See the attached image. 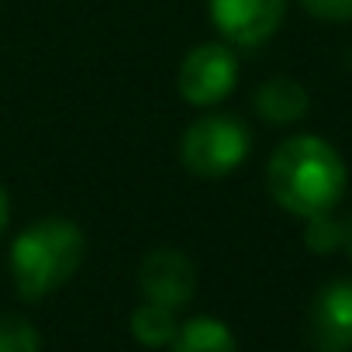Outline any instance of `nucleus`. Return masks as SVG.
I'll list each match as a JSON object with an SVG mask.
<instances>
[{
    "instance_id": "9b49d317",
    "label": "nucleus",
    "mask_w": 352,
    "mask_h": 352,
    "mask_svg": "<svg viewBox=\"0 0 352 352\" xmlns=\"http://www.w3.org/2000/svg\"><path fill=\"white\" fill-rule=\"evenodd\" d=\"M304 245L314 256H331L335 249H342V221L331 211L304 218Z\"/></svg>"
},
{
    "instance_id": "39448f33",
    "label": "nucleus",
    "mask_w": 352,
    "mask_h": 352,
    "mask_svg": "<svg viewBox=\"0 0 352 352\" xmlns=\"http://www.w3.org/2000/svg\"><path fill=\"white\" fill-rule=\"evenodd\" d=\"M208 14L225 45L259 49L280 32L287 0H208Z\"/></svg>"
},
{
    "instance_id": "0eeeda50",
    "label": "nucleus",
    "mask_w": 352,
    "mask_h": 352,
    "mask_svg": "<svg viewBox=\"0 0 352 352\" xmlns=\"http://www.w3.org/2000/svg\"><path fill=\"white\" fill-rule=\"evenodd\" d=\"M307 338L314 352H352V280H331L314 294Z\"/></svg>"
},
{
    "instance_id": "20e7f679",
    "label": "nucleus",
    "mask_w": 352,
    "mask_h": 352,
    "mask_svg": "<svg viewBox=\"0 0 352 352\" xmlns=\"http://www.w3.org/2000/svg\"><path fill=\"white\" fill-rule=\"evenodd\" d=\"M239 83V56L225 42H204L190 49L176 73V90L194 107L221 104Z\"/></svg>"
},
{
    "instance_id": "ddd939ff",
    "label": "nucleus",
    "mask_w": 352,
    "mask_h": 352,
    "mask_svg": "<svg viewBox=\"0 0 352 352\" xmlns=\"http://www.w3.org/2000/svg\"><path fill=\"white\" fill-rule=\"evenodd\" d=\"M300 8L328 25H345L352 21V0H300Z\"/></svg>"
},
{
    "instance_id": "423d86ee",
    "label": "nucleus",
    "mask_w": 352,
    "mask_h": 352,
    "mask_svg": "<svg viewBox=\"0 0 352 352\" xmlns=\"http://www.w3.org/2000/svg\"><path fill=\"white\" fill-rule=\"evenodd\" d=\"M138 287L145 300L152 304H162L169 311L187 307L197 290V273H194L190 256H184L180 249H169V245L152 249L138 266Z\"/></svg>"
},
{
    "instance_id": "4468645a",
    "label": "nucleus",
    "mask_w": 352,
    "mask_h": 352,
    "mask_svg": "<svg viewBox=\"0 0 352 352\" xmlns=\"http://www.w3.org/2000/svg\"><path fill=\"white\" fill-rule=\"evenodd\" d=\"M342 252L352 259V214L342 218Z\"/></svg>"
},
{
    "instance_id": "f8f14e48",
    "label": "nucleus",
    "mask_w": 352,
    "mask_h": 352,
    "mask_svg": "<svg viewBox=\"0 0 352 352\" xmlns=\"http://www.w3.org/2000/svg\"><path fill=\"white\" fill-rule=\"evenodd\" d=\"M0 352H42V335L18 314H0Z\"/></svg>"
},
{
    "instance_id": "f257e3e1",
    "label": "nucleus",
    "mask_w": 352,
    "mask_h": 352,
    "mask_svg": "<svg viewBox=\"0 0 352 352\" xmlns=\"http://www.w3.org/2000/svg\"><path fill=\"white\" fill-rule=\"evenodd\" d=\"M345 162L331 142L321 135L283 138L266 162V190L294 218H314L335 211L345 194Z\"/></svg>"
},
{
    "instance_id": "7ed1b4c3",
    "label": "nucleus",
    "mask_w": 352,
    "mask_h": 352,
    "mask_svg": "<svg viewBox=\"0 0 352 352\" xmlns=\"http://www.w3.org/2000/svg\"><path fill=\"white\" fill-rule=\"evenodd\" d=\"M249 148L252 138L245 121H239L235 114H204L187 124L180 138V162L204 180H218L245 162Z\"/></svg>"
},
{
    "instance_id": "9d476101",
    "label": "nucleus",
    "mask_w": 352,
    "mask_h": 352,
    "mask_svg": "<svg viewBox=\"0 0 352 352\" xmlns=\"http://www.w3.org/2000/svg\"><path fill=\"white\" fill-rule=\"evenodd\" d=\"M131 335L145 345V349H162L176 338V311L162 307V304H152V300H142L135 311H131V321H128Z\"/></svg>"
},
{
    "instance_id": "f03ea898",
    "label": "nucleus",
    "mask_w": 352,
    "mask_h": 352,
    "mask_svg": "<svg viewBox=\"0 0 352 352\" xmlns=\"http://www.w3.org/2000/svg\"><path fill=\"white\" fill-rule=\"evenodd\" d=\"M87 252V239L69 218H38L11 245L14 290L25 300H42L73 280Z\"/></svg>"
},
{
    "instance_id": "6e6552de",
    "label": "nucleus",
    "mask_w": 352,
    "mask_h": 352,
    "mask_svg": "<svg viewBox=\"0 0 352 352\" xmlns=\"http://www.w3.org/2000/svg\"><path fill=\"white\" fill-rule=\"evenodd\" d=\"M252 104H256V114L270 124H294L307 114L311 107V97L307 90L294 80V76H270L256 87L252 94Z\"/></svg>"
},
{
    "instance_id": "1a4fd4ad",
    "label": "nucleus",
    "mask_w": 352,
    "mask_h": 352,
    "mask_svg": "<svg viewBox=\"0 0 352 352\" xmlns=\"http://www.w3.org/2000/svg\"><path fill=\"white\" fill-rule=\"evenodd\" d=\"M169 349L173 352H239V342L225 321L201 314V318L180 321Z\"/></svg>"
},
{
    "instance_id": "2eb2a0df",
    "label": "nucleus",
    "mask_w": 352,
    "mask_h": 352,
    "mask_svg": "<svg viewBox=\"0 0 352 352\" xmlns=\"http://www.w3.org/2000/svg\"><path fill=\"white\" fill-rule=\"evenodd\" d=\"M8 221H11V201H8V190L0 187V235L8 232Z\"/></svg>"
}]
</instances>
